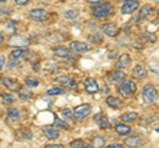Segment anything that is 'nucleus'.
<instances>
[{"label":"nucleus","mask_w":159,"mask_h":148,"mask_svg":"<svg viewBox=\"0 0 159 148\" xmlns=\"http://www.w3.org/2000/svg\"><path fill=\"white\" fill-rule=\"evenodd\" d=\"M118 91L122 97L129 98L137 91V85L134 81H122L118 86Z\"/></svg>","instance_id":"obj_1"},{"label":"nucleus","mask_w":159,"mask_h":148,"mask_svg":"<svg viewBox=\"0 0 159 148\" xmlns=\"http://www.w3.org/2000/svg\"><path fill=\"white\" fill-rule=\"evenodd\" d=\"M111 12H113V6H111L110 3L99 4V6L94 7V8L92 9L93 16L97 17V19H105V17H107Z\"/></svg>","instance_id":"obj_2"},{"label":"nucleus","mask_w":159,"mask_h":148,"mask_svg":"<svg viewBox=\"0 0 159 148\" xmlns=\"http://www.w3.org/2000/svg\"><path fill=\"white\" fill-rule=\"evenodd\" d=\"M92 111V106L88 105V103H84V105H80L73 110V118L76 120H84L85 118L89 116Z\"/></svg>","instance_id":"obj_3"},{"label":"nucleus","mask_w":159,"mask_h":148,"mask_svg":"<svg viewBox=\"0 0 159 148\" xmlns=\"http://www.w3.org/2000/svg\"><path fill=\"white\" fill-rule=\"evenodd\" d=\"M158 90L151 85H147L145 89L142 90V99L145 101L146 103H154L158 99Z\"/></svg>","instance_id":"obj_4"},{"label":"nucleus","mask_w":159,"mask_h":148,"mask_svg":"<svg viewBox=\"0 0 159 148\" xmlns=\"http://www.w3.org/2000/svg\"><path fill=\"white\" fill-rule=\"evenodd\" d=\"M28 16L31 20L33 21H39V23H43V21H47L48 17H49V13L43 8H33L28 12Z\"/></svg>","instance_id":"obj_5"},{"label":"nucleus","mask_w":159,"mask_h":148,"mask_svg":"<svg viewBox=\"0 0 159 148\" xmlns=\"http://www.w3.org/2000/svg\"><path fill=\"white\" fill-rule=\"evenodd\" d=\"M28 44H29V40L25 36H23V34H13L8 40V45L16 46V48H24V46H27Z\"/></svg>","instance_id":"obj_6"},{"label":"nucleus","mask_w":159,"mask_h":148,"mask_svg":"<svg viewBox=\"0 0 159 148\" xmlns=\"http://www.w3.org/2000/svg\"><path fill=\"white\" fill-rule=\"evenodd\" d=\"M70 49L76 53H88L92 50V45H89L86 42H81V41H72Z\"/></svg>","instance_id":"obj_7"},{"label":"nucleus","mask_w":159,"mask_h":148,"mask_svg":"<svg viewBox=\"0 0 159 148\" xmlns=\"http://www.w3.org/2000/svg\"><path fill=\"white\" fill-rule=\"evenodd\" d=\"M138 8H139V2H137V0H126L125 4L121 7V12L125 15L133 13V12H135Z\"/></svg>","instance_id":"obj_8"},{"label":"nucleus","mask_w":159,"mask_h":148,"mask_svg":"<svg viewBox=\"0 0 159 148\" xmlns=\"http://www.w3.org/2000/svg\"><path fill=\"white\" fill-rule=\"evenodd\" d=\"M43 134L45 135L48 139L56 140L60 137V128L53 127V126H45V127H43Z\"/></svg>","instance_id":"obj_9"},{"label":"nucleus","mask_w":159,"mask_h":148,"mask_svg":"<svg viewBox=\"0 0 159 148\" xmlns=\"http://www.w3.org/2000/svg\"><path fill=\"white\" fill-rule=\"evenodd\" d=\"M57 83H60L61 86L64 87H66L69 89V90H73V89H76L77 87V82L73 80V78L70 77H66V76H62V77H58L57 80H56Z\"/></svg>","instance_id":"obj_10"},{"label":"nucleus","mask_w":159,"mask_h":148,"mask_svg":"<svg viewBox=\"0 0 159 148\" xmlns=\"http://www.w3.org/2000/svg\"><path fill=\"white\" fill-rule=\"evenodd\" d=\"M101 32L105 33L106 36H109V37H114V36H117L118 34L119 29H118V27L116 25V24L109 23V24H103V25H101Z\"/></svg>","instance_id":"obj_11"},{"label":"nucleus","mask_w":159,"mask_h":148,"mask_svg":"<svg viewBox=\"0 0 159 148\" xmlns=\"http://www.w3.org/2000/svg\"><path fill=\"white\" fill-rule=\"evenodd\" d=\"M84 86H85V90L89 94H94V93H97L99 90V86L94 78H86L85 82H84Z\"/></svg>","instance_id":"obj_12"},{"label":"nucleus","mask_w":159,"mask_h":148,"mask_svg":"<svg viewBox=\"0 0 159 148\" xmlns=\"http://www.w3.org/2000/svg\"><path fill=\"white\" fill-rule=\"evenodd\" d=\"M7 119L8 122L16 123L21 120V111L19 108H8L7 110Z\"/></svg>","instance_id":"obj_13"},{"label":"nucleus","mask_w":159,"mask_h":148,"mask_svg":"<svg viewBox=\"0 0 159 148\" xmlns=\"http://www.w3.org/2000/svg\"><path fill=\"white\" fill-rule=\"evenodd\" d=\"M94 122H96L101 128H109L110 127V120H109L107 116L105 114H102V112H99V114H97L96 116H94Z\"/></svg>","instance_id":"obj_14"},{"label":"nucleus","mask_w":159,"mask_h":148,"mask_svg":"<svg viewBox=\"0 0 159 148\" xmlns=\"http://www.w3.org/2000/svg\"><path fill=\"white\" fill-rule=\"evenodd\" d=\"M130 62H131V58H130V56L129 54H122V56H119L118 57V60H117V67L118 69H125V67H127L129 65H130Z\"/></svg>","instance_id":"obj_15"},{"label":"nucleus","mask_w":159,"mask_h":148,"mask_svg":"<svg viewBox=\"0 0 159 148\" xmlns=\"http://www.w3.org/2000/svg\"><path fill=\"white\" fill-rule=\"evenodd\" d=\"M17 94L20 97V99H23V101H29L32 98V91L29 89H27V86H19Z\"/></svg>","instance_id":"obj_16"},{"label":"nucleus","mask_w":159,"mask_h":148,"mask_svg":"<svg viewBox=\"0 0 159 148\" xmlns=\"http://www.w3.org/2000/svg\"><path fill=\"white\" fill-rule=\"evenodd\" d=\"M28 53H29V50H25L24 48H16L11 52V58L12 60H19V58H21V57L28 58Z\"/></svg>","instance_id":"obj_17"},{"label":"nucleus","mask_w":159,"mask_h":148,"mask_svg":"<svg viewBox=\"0 0 159 148\" xmlns=\"http://www.w3.org/2000/svg\"><path fill=\"white\" fill-rule=\"evenodd\" d=\"M133 77L134 78H137V80H142V78H145L146 77V74H147V72H146V69L143 67L142 65H137L133 69Z\"/></svg>","instance_id":"obj_18"},{"label":"nucleus","mask_w":159,"mask_h":148,"mask_svg":"<svg viewBox=\"0 0 159 148\" xmlns=\"http://www.w3.org/2000/svg\"><path fill=\"white\" fill-rule=\"evenodd\" d=\"M2 82L7 89H9V90H17L19 89L17 81H15V80H12V78H9V77H4L2 80Z\"/></svg>","instance_id":"obj_19"},{"label":"nucleus","mask_w":159,"mask_h":148,"mask_svg":"<svg viewBox=\"0 0 159 148\" xmlns=\"http://www.w3.org/2000/svg\"><path fill=\"white\" fill-rule=\"evenodd\" d=\"M141 144H142V140H141V137H138V136H129L125 140V146H127V147L137 148V147H141Z\"/></svg>","instance_id":"obj_20"},{"label":"nucleus","mask_w":159,"mask_h":148,"mask_svg":"<svg viewBox=\"0 0 159 148\" xmlns=\"http://www.w3.org/2000/svg\"><path fill=\"white\" fill-rule=\"evenodd\" d=\"M106 103H107V106L111 107V108H119L123 105V102L117 97H107L106 98Z\"/></svg>","instance_id":"obj_21"},{"label":"nucleus","mask_w":159,"mask_h":148,"mask_svg":"<svg viewBox=\"0 0 159 148\" xmlns=\"http://www.w3.org/2000/svg\"><path fill=\"white\" fill-rule=\"evenodd\" d=\"M16 136L20 140H31L32 139V132L27 130V128H21V130L16 131Z\"/></svg>","instance_id":"obj_22"},{"label":"nucleus","mask_w":159,"mask_h":148,"mask_svg":"<svg viewBox=\"0 0 159 148\" xmlns=\"http://www.w3.org/2000/svg\"><path fill=\"white\" fill-rule=\"evenodd\" d=\"M54 54L60 58H68L70 56V52H69V49L66 46H58L54 49Z\"/></svg>","instance_id":"obj_23"},{"label":"nucleus","mask_w":159,"mask_h":148,"mask_svg":"<svg viewBox=\"0 0 159 148\" xmlns=\"http://www.w3.org/2000/svg\"><path fill=\"white\" fill-rule=\"evenodd\" d=\"M110 78H111V81H113V82H122V81L126 78V73H123L122 69H119V70L111 73Z\"/></svg>","instance_id":"obj_24"},{"label":"nucleus","mask_w":159,"mask_h":148,"mask_svg":"<svg viewBox=\"0 0 159 148\" xmlns=\"http://www.w3.org/2000/svg\"><path fill=\"white\" fill-rule=\"evenodd\" d=\"M116 131H117V134H118V135L125 136V135H129V134H130L131 128L129 127V126H126V124H122V123H119V124H116Z\"/></svg>","instance_id":"obj_25"},{"label":"nucleus","mask_w":159,"mask_h":148,"mask_svg":"<svg viewBox=\"0 0 159 148\" xmlns=\"http://www.w3.org/2000/svg\"><path fill=\"white\" fill-rule=\"evenodd\" d=\"M151 12H152V7L151 6H143V8L141 9V12H139V16L135 19V20H145V19Z\"/></svg>","instance_id":"obj_26"},{"label":"nucleus","mask_w":159,"mask_h":148,"mask_svg":"<svg viewBox=\"0 0 159 148\" xmlns=\"http://www.w3.org/2000/svg\"><path fill=\"white\" fill-rule=\"evenodd\" d=\"M139 37H141L143 41H148V42H151V44L157 41V37L154 36L152 33H150V32H142L141 34H139Z\"/></svg>","instance_id":"obj_27"},{"label":"nucleus","mask_w":159,"mask_h":148,"mask_svg":"<svg viewBox=\"0 0 159 148\" xmlns=\"http://www.w3.org/2000/svg\"><path fill=\"white\" fill-rule=\"evenodd\" d=\"M138 118L137 112H125V114L121 115V119L123 122H134Z\"/></svg>","instance_id":"obj_28"},{"label":"nucleus","mask_w":159,"mask_h":148,"mask_svg":"<svg viewBox=\"0 0 159 148\" xmlns=\"http://www.w3.org/2000/svg\"><path fill=\"white\" fill-rule=\"evenodd\" d=\"M2 99H3V102L6 103V105H12V103H15V101H16V98H15L13 94L4 93V94H2Z\"/></svg>","instance_id":"obj_29"},{"label":"nucleus","mask_w":159,"mask_h":148,"mask_svg":"<svg viewBox=\"0 0 159 148\" xmlns=\"http://www.w3.org/2000/svg\"><path fill=\"white\" fill-rule=\"evenodd\" d=\"M64 16L66 19H69V20H73V19L80 16V11L78 9H68V11L64 12Z\"/></svg>","instance_id":"obj_30"},{"label":"nucleus","mask_w":159,"mask_h":148,"mask_svg":"<svg viewBox=\"0 0 159 148\" xmlns=\"http://www.w3.org/2000/svg\"><path fill=\"white\" fill-rule=\"evenodd\" d=\"M48 95H64L65 94V89L62 87H52L47 91Z\"/></svg>","instance_id":"obj_31"},{"label":"nucleus","mask_w":159,"mask_h":148,"mask_svg":"<svg viewBox=\"0 0 159 148\" xmlns=\"http://www.w3.org/2000/svg\"><path fill=\"white\" fill-rule=\"evenodd\" d=\"M40 85V81L36 78H27L25 80V86L27 87H37Z\"/></svg>","instance_id":"obj_32"},{"label":"nucleus","mask_w":159,"mask_h":148,"mask_svg":"<svg viewBox=\"0 0 159 148\" xmlns=\"http://www.w3.org/2000/svg\"><path fill=\"white\" fill-rule=\"evenodd\" d=\"M69 146L73 147V148H85V147H88L85 141H84V140H80V139H77V140H73V141H72Z\"/></svg>","instance_id":"obj_33"},{"label":"nucleus","mask_w":159,"mask_h":148,"mask_svg":"<svg viewBox=\"0 0 159 148\" xmlns=\"http://www.w3.org/2000/svg\"><path fill=\"white\" fill-rule=\"evenodd\" d=\"M17 29V24L15 23V21H12V20H9L8 23H7V25H6V31L7 32H9V33H13Z\"/></svg>","instance_id":"obj_34"},{"label":"nucleus","mask_w":159,"mask_h":148,"mask_svg":"<svg viewBox=\"0 0 159 148\" xmlns=\"http://www.w3.org/2000/svg\"><path fill=\"white\" fill-rule=\"evenodd\" d=\"M8 15H11V8L7 6H0V19L6 17Z\"/></svg>","instance_id":"obj_35"},{"label":"nucleus","mask_w":159,"mask_h":148,"mask_svg":"<svg viewBox=\"0 0 159 148\" xmlns=\"http://www.w3.org/2000/svg\"><path fill=\"white\" fill-rule=\"evenodd\" d=\"M61 115L65 118V119H72L73 118V111L70 108H62L61 110Z\"/></svg>","instance_id":"obj_36"},{"label":"nucleus","mask_w":159,"mask_h":148,"mask_svg":"<svg viewBox=\"0 0 159 148\" xmlns=\"http://www.w3.org/2000/svg\"><path fill=\"white\" fill-rule=\"evenodd\" d=\"M103 146H105V140H103V137H101V136L94 137L93 147H103Z\"/></svg>","instance_id":"obj_37"},{"label":"nucleus","mask_w":159,"mask_h":148,"mask_svg":"<svg viewBox=\"0 0 159 148\" xmlns=\"http://www.w3.org/2000/svg\"><path fill=\"white\" fill-rule=\"evenodd\" d=\"M54 126H57L58 128H64V130H68V128H69V124H68V123H66V122H64V120H60L58 118H56Z\"/></svg>","instance_id":"obj_38"},{"label":"nucleus","mask_w":159,"mask_h":148,"mask_svg":"<svg viewBox=\"0 0 159 148\" xmlns=\"http://www.w3.org/2000/svg\"><path fill=\"white\" fill-rule=\"evenodd\" d=\"M89 40L93 42H102V36L101 34H94V36H89Z\"/></svg>","instance_id":"obj_39"},{"label":"nucleus","mask_w":159,"mask_h":148,"mask_svg":"<svg viewBox=\"0 0 159 148\" xmlns=\"http://www.w3.org/2000/svg\"><path fill=\"white\" fill-rule=\"evenodd\" d=\"M28 2L29 0H15V4H16V6H25Z\"/></svg>","instance_id":"obj_40"},{"label":"nucleus","mask_w":159,"mask_h":148,"mask_svg":"<svg viewBox=\"0 0 159 148\" xmlns=\"http://www.w3.org/2000/svg\"><path fill=\"white\" fill-rule=\"evenodd\" d=\"M48 63H49V65H51L52 67H56V65H54V62H53V61H49ZM44 72H45V74H48V72H51V67H48V66H47V69H45Z\"/></svg>","instance_id":"obj_41"},{"label":"nucleus","mask_w":159,"mask_h":148,"mask_svg":"<svg viewBox=\"0 0 159 148\" xmlns=\"http://www.w3.org/2000/svg\"><path fill=\"white\" fill-rule=\"evenodd\" d=\"M88 3H90V4H101L103 0H86Z\"/></svg>","instance_id":"obj_42"},{"label":"nucleus","mask_w":159,"mask_h":148,"mask_svg":"<svg viewBox=\"0 0 159 148\" xmlns=\"http://www.w3.org/2000/svg\"><path fill=\"white\" fill-rule=\"evenodd\" d=\"M47 147H49V148H61V147H64L62 144H49V146H47Z\"/></svg>","instance_id":"obj_43"},{"label":"nucleus","mask_w":159,"mask_h":148,"mask_svg":"<svg viewBox=\"0 0 159 148\" xmlns=\"http://www.w3.org/2000/svg\"><path fill=\"white\" fill-rule=\"evenodd\" d=\"M109 147H110V148H119V147H122V144H118V143H116V144H110Z\"/></svg>","instance_id":"obj_44"},{"label":"nucleus","mask_w":159,"mask_h":148,"mask_svg":"<svg viewBox=\"0 0 159 148\" xmlns=\"http://www.w3.org/2000/svg\"><path fill=\"white\" fill-rule=\"evenodd\" d=\"M4 62H6V58H4L2 54H0V63H4Z\"/></svg>","instance_id":"obj_45"},{"label":"nucleus","mask_w":159,"mask_h":148,"mask_svg":"<svg viewBox=\"0 0 159 148\" xmlns=\"http://www.w3.org/2000/svg\"><path fill=\"white\" fill-rule=\"evenodd\" d=\"M3 41H4V37H3V34L0 33V45H2V44H3Z\"/></svg>","instance_id":"obj_46"},{"label":"nucleus","mask_w":159,"mask_h":148,"mask_svg":"<svg viewBox=\"0 0 159 148\" xmlns=\"http://www.w3.org/2000/svg\"><path fill=\"white\" fill-rule=\"evenodd\" d=\"M7 2V0H0V3H6Z\"/></svg>","instance_id":"obj_47"},{"label":"nucleus","mask_w":159,"mask_h":148,"mask_svg":"<svg viewBox=\"0 0 159 148\" xmlns=\"http://www.w3.org/2000/svg\"><path fill=\"white\" fill-rule=\"evenodd\" d=\"M2 67H3V63H0V70H2Z\"/></svg>","instance_id":"obj_48"},{"label":"nucleus","mask_w":159,"mask_h":148,"mask_svg":"<svg viewBox=\"0 0 159 148\" xmlns=\"http://www.w3.org/2000/svg\"><path fill=\"white\" fill-rule=\"evenodd\" d=\"M158 15H159V8H158Z\"/></svg>","instance_id":"obj_49"}]
</instances>
